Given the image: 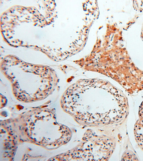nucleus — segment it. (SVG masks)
Instances as JSON below:
<instances>
[{
    "instance_id": "nucleus-1",
    "label": "nucleus",
    "mask_w": 143,
    "mask_h": 161,
    "mask_svg": "<svg viewBox=\"0 0 143 161\" xmlns=\"http://www.w3.org/2000/svg\"><path fill=\"white\" fill-rule=\"evenodd\" d=\"M62 108L76 120L92 125L118 123L125 117L126 98L110 83L84 80L70 86L62 98Z\"/></svg>"
},
{
    "instance_id": "nucleus-3",
    "label": "nucleus",
    "mask_w": 143,
    "mask_h": 161,
    "mask_svg": "<svg viewBox=\"0 0 143 161\" xmlns=\"http://www.w3.org/2000/svg\"><path fill=\"white\" fill-rule=\"evenodd\" d=\"M139 115V120L135 126V136L137 142L143 149V103L140 107Z\"/></svg>"
},
{
    "instance_id": "nucleus-2",
    "label": "nucleus",
    "mask_w": 143,
    "mask_h": 161,
    "mask_svg": "<svg viewBox=\"0 0 143 161\" xmlns=\"http://www.w3.org/2000/svg\"><path fill=\"white\" fill-rule=\"evenodd\" d=\"M113 149L108 138L96 137L89 139L74 152V158L83 160H104L109 158Z\"/></svg>"
}]
</instances>
